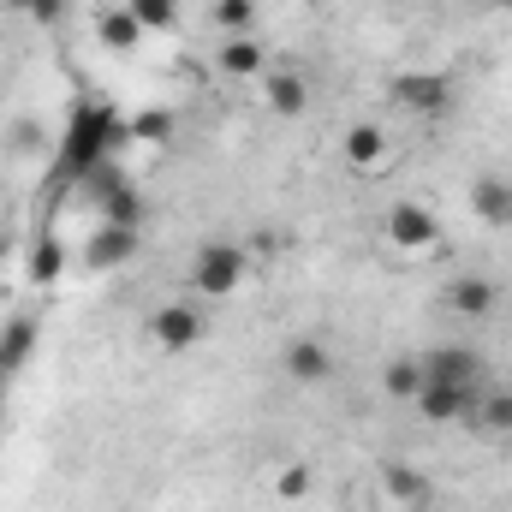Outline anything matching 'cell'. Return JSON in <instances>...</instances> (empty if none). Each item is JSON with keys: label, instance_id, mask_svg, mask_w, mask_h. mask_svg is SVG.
<instances>
[{"label": "cell", "instance_id": "ac0fdd59", "mask_svg": "<svg viewBox=\"0 0 512 512\" xmlns=\"http://www.w3.org/2000/svg\"><path fill=\"white\" fill-rule=\"evenodd\" d=\"M137 251V227H102V233H96V239H90V262H96V268H114V262H126V256Z\"/></svg>", "mask_w": 512, "mask_h": 512}, {"label": "cell", "instance_id": "4fadbf2b", "mask_svg": "<svg viewBox=\"0 0 512 512\" xmlns=\"http://www.w3.org/2000/svg\"><path fill=\"white\" fill-rule=\"evenodd\" d=\"M286 376H292V382H328V376H334V352H328V346H322V340H292V346H286Z\"/></svg>", "mask_w": 512, "mask_h": 512}, {"label": "cell", "instance_id": "2e32d148", "mask_svg": "<svg viewBox=\"0 0 512 512\" xmlns=\"http://www.w3.org/2000/svg\"><path fill=\"white\" fill-rule=\"evenodd\" d=\"M96 36H102V48H114V54H126L143 42V24L131 18V6H108L102 18H96Z\"/></svg>", "mask_w": 512, "mask_h": 512}, {"label": "cell", "instance_id": "484cf974", "mask_svg": "<svg viewBox=\"0 0 512 512\" xmlns=\"http://www.w3.org/2000/svg\"><path fill=\"white\" fill-rule=\"evenodd\" d=\"M6 143L24 149V155H36V149H42V126H36V120H18V126L6 131Z\"/></svg>", "mask_w": 512, "mask_h": 512}, {"label": "cell", "instance_id": "8fae6325", "mask_svg": "<svg viewBox=\"0 0 512 512\" xmlns=\"http://www.w3.org/2000/svg\"><path fill=\"white\" fill-rule=\"evenodd\" d=\"M465 423H477L483 435H512V382H483Z\"/></svg>", "mask_w": 512, "mask_h": 512}, {"label": "cell", "instance_id": "5b68a950", "mask_svg": "<svg viewBox=\"0 0 512 512\" xmlns=\"http://www.w3.org/2000/svg\"><path fill=\"white\" fill-rule=\"evenodd\" d=\"M203 310L197 304H161L155 310V322H149V334H155V346L161 352H191L197 340H203Z\"/></svg>", "mask_w": 512, "mask_h": 512}, {"label": "cell", "instance_id": "30bf717a", "mask_svg": "<svg viewBox=\"0 0 512 512\" xmlns=\"http://www.w3.org/2000/svg\"><path fill=\"white\" fill-rule=\"evenodd\" d=\"M340 149H346L352 173H364V179H382L387 173V131L382 126H352Z\"/></svg>", "mask_w": 512, "mask_h": 512}, {"label": "cell", "instance_id": "5bb4252c", "mask_svg": "<svg viewBox=\"0 0 512 512\" xmlns=\"http://www.w3.org/2000/svg\"><path fill=\"white\" fill-rule=\"evenodd\" d=\"M382 483H387V495H393V501H405L411 512H423L429 501H435V483H429L423 471L399 465V459H393V465H382Z\"/></svg>", "mask_w": 512, "mask_h": 512}, {"label": "cell", "instance_id": "44dd1931", "mask_svg": "<svg viewBox=\"0 0 512 512\" xmlns=\"http://www.w3.org/2000/svg\"><path fill=\"white\" fill-rule=\"evenodd\" d=\"M126 131L137 143H167L173 137V114H161V108H143V114H131Z\"/></svg>", "mask_w": 512, "mask_h": 512}, {"label": "cell", "instance_id": "4316f807", "mask_svg": "<svg viewBox=\"0 0 512 512\" xmlns=\"http://www.w3.org/2000/svg\"><path fill=\"white\" fill-rule=\"evenodd\" d=\"M12 6H24V12H30V18H36V24H54V18H60V6H66V0H12Z\"/></svg>", "mask_w": 512, "mask_h": 512}, {"label": "cell", "instance_id": "d6986e66", "mask_svg": "<svg viewBox=\"0 0 512 512\" xmlns=\"http://www.w3.org/2000/svg\"><path fill=\"white\" fill-rule=\"evenodd\" d=\"M382 387L387 399H417L423 393V358H393L382 370Z\"/></svg>", "mask_w": 512, "mask_h": 512}, {"label": "cell", "instance_id": "9a60e30c", "mask_svg": "<svg viewBox=\"0 0 512 512\" xmlns=\"http://www.w3.org/2000/svg\"><path fill=\"white\" fill-rule=\"evenodd\" d=\"M215 66H221L227 78H262V72H268V54H262L256 36H233V42L215 54Z\"/></svg>", "mask_w": 512, "mask_h": 512}, {"label": "cell", "instance_id": "7402d4cb", "mask_svg": "<svg viewBox=\"0 0 512 512\" xmlns=\"http://www.w3.org/2000/svg\"><path fill=\"white\" fill-rule=\"evenodd\" d=\"M131 18L143 30H173L179 24V0H131Z\"/></svg>", "mask_w": 512, "mask_h": 512}, {"label": "cell", "instance_id": "d4e9b609", "mask_svg": "<svg viewBox=\"0 0 512 512\" xmlns=\"http://www.w3.org/2000/svg\"><path fill=\"white\" fill-rule=\"evenodd\" d=\"M60 262H66V256H60V239H42V245H36V262H30V274L48 286V280L60 274Z\"/></svg>", "mask_w": 512, "mask_h": 512}, {"label": "cell", "instance_id": "9c48e42d", "mask_svg": "<svg viewBox=\"0 0 512 512\" xmlns=\"http://www.w3.org/2000/svg\"><path fill=\"white\" fill-rule=\"evenodd\" d=\"M262 96H268V108H274L280 120H298V114L310 108V90H304V78H298L292 66H268V72H262Z\"/></svg>", "mask_w": 512, "mask_h": 512}, {"label": "cell", "instance_id": "e0dca14e", "mask_svg": "<svg viewBox=\"0 0 512 512\" xmlns=\"http://www.w3.org/2000/svg\"><path fill=\"white\" fill-rule=\"evenodd\" d=\"M30 346H36V322L30 316L6 322V334H0V376H18V364L30 358Z\"/></svg>", "mask_w": 512, "mask_h": 512}, {"label": "cell", "instance_id": "603a6c76", "mask_svg": "<svg viewBox=\"0 0 512 512\" xmlns=\"http://www.w3.org/2000/svg\"><path fill=\"white\" fill-rule=\"evenodd\" d=\"M102 215H108V227H137V197H131V185H120V191L102 197Z\"/></svg>", "mask_w": 512, "mask_h": 512}, {"label": "cell", "instance_id": "52a82bcc", "mask_svg": "<svg viewBox=\"0 0 512 512\" xmlns=\"http://www.w3.org/2000/svg\"><path fill=\"white\" fill-rule=\"evenodd\" d=\"M477 393H483V387H453V382H429V376H423V393H417L411 405H417V417H429V423H465L471 405H477Z\"/></svg>", "mask_w": 512, "mask_h": 512}, {"label": "cell", "instance_id": "8992f818", "mask_svg": "<svg viewBox=\"0 0 512 512\" xmlns=\"http://www.w3.org/2000/svg\"><path fill=\"white\" fill-rule=\"evenodd\" d=\"M423 376H429V382H453V387H483L489 382V370H483V358H477L471 346H435V352H423Z\"/></svg>", "mask_w": 512, "mask_h": 512}, {"label": "cell", "instance_id": "cb8c5ba5", "mask_svg": "<svg viewBox=\"0 0 512 512\" xmlns=\"http://www.w3.org/2000/svg\"><path fill=\"white\" fill-rule=\"evenodd\" d=\"M310 483H316V477H310V465H286V471L274 477V495H280V501H304V495H310Z\"/></svg>", "mask_w": 512, "mask_h": 512}, {"label": "cell", "instance_id": "277c9868", "mask_svg": "<svg viewBox=\"0 0 512 512\" xmlns=\"http://www.w3.org/2000/svg\"><path fill=\"white\" fill-rule=\"evenodd\" d=\"M387 239L399 251H435L441 245V221L423 209V203H393L387 209Z\"/></svg>", "mask_w": 512, "mask_h": 512}, {"label": "cell", "instance_id": "7c38bea8", "mask_svg": "<svg viewBox=\"0 0 512 512\" xmlns=\"http://www.w3.org/2000/svg\"><path fill=\"white\" fill-rule=\"evenodd\" d=\"M471 215H477L483 227H512V179L483 173V179L471 185Z\"/></svg>", "mask_w": 512, "mask_h": 512}, {"label": "cell", "instance_id": "3957f363", "mask_svg": "<svg viewBox=\"0 0 512 512\" xmlns=\"http://www.w3.org/2000/svg\"><path fill=\"white\" fill-rule=\"evenodd\" d=\"M393 102H405L411 114L441 120V114L453 108V78H447V72H399V78H393Z\"/></svg>", "mask_w": 512, "mask_h": 512}, {"label": "cell", "instance_id": "ffe728a7", "mask_svg": "<svg viewBox=\"0 0 512 512\" xmlns=\"http://www.w3.org/2000/svg\"><path fill=\"white\" fill-rule=\"evenodd\" d=\"M221 30H233V36H251L256 30V0H215V12H209Z\"/></svg>", "mask_w": 512, "mask_h": 512}, {"label": "cell", "instance_id": "6da1fadb", "mask_svg": "<svg viewBox=\"0 0 512 512\" xmlns=\"http://www.w3.org/2000/svg\"><path fill=\"white\" fill-rule=\"evenodd\" d=\"M120 120H114V108H102V102H84L72 120H66V149H60V173H54V185L60 179H84L90 167H102V161H114V143H120Z\"/></svg>", "mask_w": 512, "mask_h": 512}, {"label": "cell", "instance_id": "7a4b0ae2", "mask_svg": "<svg viewBox=\"0 0 512 512\" xmlns=\"http://www.w3.org/2000/svg\"><path fill=\"white\" fill-rule=\"evenodd\" d=\"M245 274H251V251L245 245H203L197 262H191V286L197 292H209V298H227V292H239L245 286Z\"/></svg>", "mask_w": 512, "mask_h": 512}, {"label": "cell", "instance_id": "ba28073f", "mask_svg": "<svg viewBox=\"0 0 512 512\" xmlns=\"http://www.w3.org/2000/svg\"><path fill=\"white\" fill-rule=\"evenodd\" d=\"M441 304H447L453 316H489V310L501 304V286H495L489 274H453V280L441 286Z\"/></svg>", "mask_w": 512, "mask_h": 512}]
</instances>
